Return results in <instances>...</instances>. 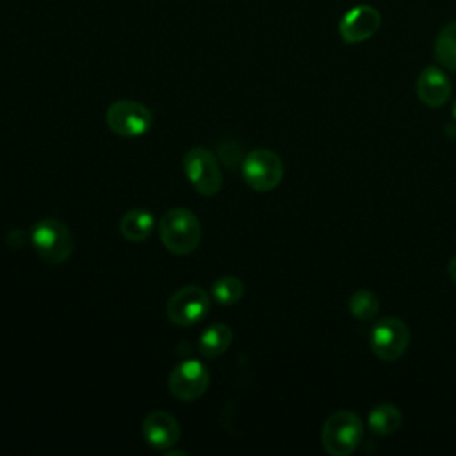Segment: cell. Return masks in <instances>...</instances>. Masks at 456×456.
<instances>
[{
  "instance_id": "obj_1",
  "label": "cell",
  "mask_w": 456,
  "mask_h": 456,
  "mask_svg": "<svg viewBox=\"0 0 456 456\" xmlns=\"http://www.w3.org/2000/svg\"><path fill=\"white\" fill-rule=\"evenodd\" d=\"M159 235L164 248L173 255H189L200 244L201 224L192 210L176 207L162 216Z\"/></svg>"
},
{
  "instance_id": "obj_2",
  "label": "cell",
  "mask_w": 456,
  "mask_h": 456,
  "mask_svg": "<svg viewBox=\"0 0 456 456\" xmlns=\"http://www.w3.org/2000/svg\"><path fill=\"white\" fill-rule=\"evenodd\" d=\"M363 433V422L354 411L338 410L324 420L321 431L322 447L331 456H347L362 444Z\"/></svg>"
},
{
  "instance_id": "obj_3",
  "label": "cell",
  "mask_w": 456,
  "mask_h": 456,
  "mask_svg": "<svg viewBox=\"0 0 456 456\" xmlns=\"http://www.w3.org/2000/svg\"><path fill=\"white\" fill-rule=\"evenodd\" d=\"M30 242L36 253L48 264H62L73 253V235L69 228L53 217L37 221L30 232Z\"/></svg>"
},
{
  "instance_id": "obj_4",
  "label": "cell",
  "mask_w": 456,
  "mask_h": 456,
  "mask_svg": "<svg viewBox=\"0 0 456 456\" xmlns=\"http://www.w3.org/2000/svg\"><path fill=\"white\" fill-rule=\"evenodd\" d=\"M183 171L189 183L201 196H214L219 192L223 176L217 157L210 150L203 146L191 148L183 155Z\"/></svg>"
},
{
  "instance_id": "obj_5",
  "label": "cell",
  "mask_w": 456,
  "mask_h": 456,
  "mask_svg": "<svg viewBox=\"0 0 456 456\" xmlns=\"http://www.w3.org/2000/svg\"><path fill=\"white\" fill-rule=\"evenodd\" d=\"M242 176L246 183L255 191H273L283 178V162L273 150L256 148L244 157Z\"/></svg>"
},
{
  "instance_id": "obj_6",
  "label": "cell",
  "mask_w": 456,
  "mask_h": 456,
  "mask_svg": "<svg viewBox=\"0 0 456 456\" xmlns=\"http://www.w3.org/2000/svg\"><path fill=\"white\" fill-rule=\"evenodd\" d=\"M410 328L399 317L379 319L369 335L372 353L385 362L399 360L410 346Z\"/></svg>"
},
{
  "instance_id": "obj_7",
  "label": "cell",
  "mask_w": 456,
  "mask_h": 456,
  "mask_svg": "<svg viewBox=\"0 0 456 456\" xmlns=\"http://www.w3.org/2000/svg\"><path fill=\"white\" fill-rule=\"evenodd\" d=\"M105 123L116 135L139 137L151 126V112L135 100H116L105 112Z\"/></svg>"
},
{
  "instance_id": "obj_8",
  "label": "cell",
  "mask_w": 456,
  "mask_h": 456,
  "mask_svg": "<svg viewBox=\"0 0 456 456\" xmlns=\"http://www.w3.org/2000/svg\"><path fill=\"white\" fill-rule=\"evenodd\" d=\"M210 308L207 292L198 285H183L166 303V315L176 326H192L200 322Z\"/></svg>"
},
{
  "instance_id": "obj_9",
  "label": "cell",
  "mask_w": 456,
  "mask_h": 456,
  "mask_svg": "<svg viewBox=\"0 0 456 456\" xmlns=\"http://www.w3.org/2000/svg\"><path fill=\"white\" fill-rule=\"evenodd\" d=\"M210 383L208 369L200 360H183L178 363L167 379L169 392L180 401H194L201 397Z\"/></svg>"
},
{
  "instance_id": "obj_10",
  "label": "cell",
  "mask_w": 456,
  "mask_h": 456,
  "mask_svg": "<svg viewBox=\"0 0 456 456\" xmlns=\"http://www.w3.org/2000/svg\"><path fill=\"white\" fill-rule=\"evenodd\" d=\"M381 25V14L372 5H354L338 21L340 37L346 43H362L372 37Z\"/></svg>"
},
{
  "instance_id": "obj_11",
  "label": "cell",
  "mask_w": 456,
  "mask_h": 456,
  "mask_svg": "<svg viewBox=\"0 0 456 456\" xmlns=\"http://www.w3.org/2000/svg\"><path fill=\"white\" fill-rule=\"evenodd\" d=\"M142 436L148 445L167 451L180 438V424L169 411L155 410L142 420Z\"/></svg>"
},
{
  "instance_id": "obj_12",
  "label": "cell",
  "mask_w": 456,
  "mask_h": 456,
  "mask_svg": "<svg viewBox=\"0 0 456 456\" xmlns=\"http://www.w3.org/2000/svg\"><path fill=\"white\" fill-rule=\"evenodd\" d=\"M415 91L424 105L436 109L447 103L452 93V86L449 77L438 66H426L417 77Z\"/></svg>"
},
{
  "instance_id": "obj_13",
  "label": "cell",
  "mask_w": 456,
  "mask_h": 456,
  "mask_svg": "<svg viewBox=\"0 0 456 456\" xmlns=\"http://www.w3.org/2000/svg\"><path fill=\"white\" fill-rule=\"evenodd\" d=\"M155 228V219L151 212L144 208H132L123 214L119 219V233L128 242H142L146 240Z\"/></svg>"
},
{
  "instance_id": "obj_14",
  "label": "cell",
  "mask_w": 456,
  "mask_h": 456,
  "mask_svg": "<svg viewBox=\"0 0 456 456\" xmlns=\"http://www.w3.org/2000/svg\"><path fill=\"white\" fill-rule=\"evenodd\" d=\"M233 338V333L228 324H210L207 330L201 331L198 338V351L201 356L217 358L226 353Z\"/></svg>"
},
{
  "instance_id": "obj_15",
  "label": "cell",
  "mask_w": 456,
  "mask_h": 456,
  "mask_svg": "<svg viewBox=\"0 0 456 456\" xmlns=\"http://www.w3.org/2000/svg\"><path fill=\"white\" fill-rule=\"evenodd\" d=\"M401 422H403V417L399 408H395L390 403H381L374 406L367 417L369 429L378 436H387L395 433L401 428Z\"/></svg>"
},
{
  "instance_id": "obj_16",
  "label": "cell",
  "mask_w": 456,
  "mask_h": 456,
  "mask_svg": "<svg viewBox=\"0 0 456 456\" xmlns=\"http://www.w3.org/2000/svg\"><path fill=\"white\" fill-rule=\"evenodd\" d=\"M435 59L447 69L456 71V21L447 23L435 39Z\"/></svg>"
},
{
  "instance_id": "obj_17",
  "label": "cell",
  "mask_w": 456,
  "mask_h": 456,
  "mask_svg": "<svg viewBox=\"0 0 456 456\" xmlns=\"http://www.w3.org/2000/svg\"><path fill=\"white\" fill-rule=\"evenodd\" d=\"M349 312L358 321H370L379 312V297L367 289H360L349 297Z\"/></svg>"
},
{
  "instance_id": "obj_18",
  "label": "cell",
  "mask_w": 456,
  "mask_h": 456,
  "mask_svg": "<svg viewBox=\"0 0 456 456\" xmlns=\"http://www.w3.org/2000/svg\"><path fill=\"white\" fill-rule=\"evenodd\" d=\"M210 294L221 305H235L244 296V283L237 276H223L212 283Z\"/></svg>"
},
{
  "instance_id": "obj_19",
  "label": "cell",
  "mask_w": 456,
  "mask_h": 456,
  "mask_svg": "<svg viewBox=\"0 0 456 456\" xmlns=\"http://www.w3.org/2000/svg\"><path fill=\"white\" fill-rule=\"evenodd\" d=\"M217 155H219V160H223L228 167H232L239 162L242 153H240V148L235 142H232V150H226V144L223 142V144L217 146Z\"/></svg>"
},
{
  "instance_id": "obj_20",
  "label": "cell",
  "mask_w": 456,
  "mask_h": 456,
  "mask_svg": "<svg viewBox=\"0 0 456 456\" xmlns=\"http://www.w3.org/2000/svg\"><path fill=\"white\" fill-rule=\"evenodd\" d=\"M447 273H449L451 280L456 283V255L449 260V264H447Z\"/></svg>"
},
{
  "instance_id": "obj_21",
  "label": "cell",
  "mask_w": 456,
  "mask_h": 456,
  "mask_svg": "<svg viewBox=\"0 0 456 456\" xmlns=\"http://www.w3.org/2000/svg\"><path fill=\"white\" fill-rule=\"evenodd\" d=\"M452 112H454V118H456V102H454V107H452Z\"/></svg>"
}]
</instances>
